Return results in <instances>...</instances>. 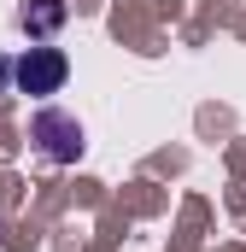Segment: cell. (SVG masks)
Returning <instances> with one entry per match:
<instances>
[{
  "instance_id": "1",
  "label": "cell",
  "mask_w": 246,
  "mask_h": 252,
  "mask_svg": "<svg viewBox=\"0 0 246 252\" xmlns=\"http://www.w3.org/2000/svg\"><path fill=\"white\" fill-rule=\"evenodd\" d=\"M30 141H35V153H41L47 164H76V158L88 153V129L76 124L70 112H59V106H41V112L30 118Z\"/></svg>"
},
{
  "instance_id": "2",
  "label": "cell",
  "mask_w": 246,
  "mask_h": 252,
  "mask_svg": "<svg viewBox=\"0 0 246 252\" xmlns=\"http://www.w3.org/2000/svg\"><path fill=\"white\" fill-rule=\"evenodd\" d=\"M64 76H70V59H64V47H47V41L24 47V53L12 59V88H18V94H30V100L59 94Z\"/></svg>"
},
{
  "instance_id": "3",
  "label": "cell",
  "mask_w": 246,
  "mask_h": 252,
  "mask_svg": "<svg viewBox=\"0 0 246 252\" xmlns=\"http://www.w3.org/2000/svg\"><path fill=\"white\" fill-rule=\"evenodd\" d=\"M18 24H24L30 35H53L64 24V0H24V6H18Z\"/></svg>"
},
{
  "instance_id": "4",
  "label": "cell",
  "mask_w": 246,
  "mask_h": 252,
  "mask_svg": "<svg viewBox=\"0 0 246 252\" xmlns=\"http://www.w3.org/2000/svg\"><path fill=\"white\" fill-rule=\"evenodd\" d=\"M6 88H12V59L0 53V94H6Z\"/></svg>"
}]
</instances>
